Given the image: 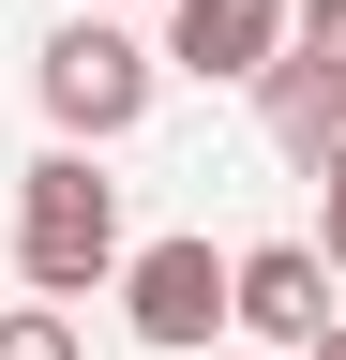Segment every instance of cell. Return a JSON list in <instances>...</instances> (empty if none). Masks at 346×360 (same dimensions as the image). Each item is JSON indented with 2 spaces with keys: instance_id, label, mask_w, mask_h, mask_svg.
Returning <instances> with one entry per match:
<instances>
[{
  "instance_id": "1",
  "label": "cell",
  "mask_w": 346,
  "mask_h": 360,
  "mask_svg": "<svg viewBox=\"0 0 346 360\" xmlns=\"http://www.w3.org/2000/svg\"><path fill=\"white\" fill-rule=\"evenodd\" d=\"M16 285H30V300L121 285V180H106L91 150H46V165L16 180Z\"/></svg>"
},
{
  "instance_id": "2",
  "label": "cell",
  "mask_w": 346,
  "mask_h": 360,
  "mask_svg": "<svg viewBox=\"0 0 346 360\" xmlns=\"http://www.w3.org/2000/svg\"><path fill=\"white\" fill-rule=\"evenodd\" d=\"M30 90H46L61 150H106V135H136V120H151L166 60H151L121 15H61V30H46V60H30Z\"/></svg>"
},
{
  "instance_id": "3",
  "label": "cell",
  "mask_w": 346,
  "mask_h": 360,
  "mask_svg": "<svg viewBox=\"0 0 346 360\" xmlns=\"http://www.w3.org/2000/svg\"><path fill=\"white\" fill-rule=\"evenodd\" d=\"M121 315H136V345L196 360L211 330H226V255L211 240H121Z\"/></svg>"
},
{
  "instance_id": "4",
  "label": "cell",
  "mask_w": 346,
  "mask_h": 360,
  "mask_svg": "<svg viewBox=\"0 0 346 360\" xmlns=\"http://www.w3.org/2000/svg\"><path fill=\"white\" fill-rule=\"evenodd\" d=\"M226 330H256V345H316L331 330V270H316V240H256V255H226Z\"/></svg>"
},
{
  "instance_id": "5",
  "label": "cell",
  "mask_w": 346,
  "mask_h": 360,
  "mask_svg": "<svg viewBox=\"0 0 346 360\" xmlns=\"http://www.w3.org/2000/svg\"><path fill=\"white\" fill-rule=\"evenodd\" d=\"M271 45H286V0H166V45H151V60L196 75V90H256Z\"/></svg>"
},
{
  "instance_id": "6",
  "label": "cell",
  "mask_w": 346,
  "mask_h": 360,
  "mask_svg": "<svg viewBox=\"0 0 346 360\" xmlns=\"http://www.w3.org/2000/svg\"><path fill=\"white\" fill-rule=\"evenodd\" d=\"M256 120H271V150H286V165H316L331 135H346V60L271 45V60H256Z\"/></svg>"
},
{
  "instance_id": "7",
  "label": "cell",
  "mask_w": 346,
  "mask_h": 360,
  "mask_svg": "<svg viewBox=\"0 0 346 360\" xmlns=\"http://www.w3.org/2000/svg\"><path fill=\"white\" fill-rule=\"evenodd\" d=\"M0 360H91L61 300H0Z\"/></svg>"
},
{
  "instance_id": "8",
  "label": "cell",
  "mask_w": 346,
  "mask_h": 360,
  "mask_svg": "<svg viewBox=\"0 0 346 360\" xmlns=\"http://www.w3.org/2000/svg\"><path fill=\"white\" fill-rule=\"evenodd\" d=\"M316 270H346V135L316 150Z\"/></svg>"
},
{
  "instance_id": "9",
  "label": "cell",
  "mask_w": 346,
  "mask_h": 360,
  "mask_svg": "<svg viewBox=\"0 0 346 360\" xmlns=\"http://www.w3.org/2000/svg\"><path fill=\"white\" fill-rule=\"evenodd\" d=\"M301 360H346V315H331V330H316V345H301Z\"/></svg>"
},
{
  "instance_id": "10",
  "label": "cell",
  "mask_w": 346,
  "mask_h": 360,
  "mask_svg": "<svg viewBox=\"0 0 346 360\" xmlns=\"http://www.w3.org/2000/svg\"><path fill=\"white\" fill-rule=\"evenodd\" d=\"M75 15H106V0H75Z\"/></svg>"
}]
</instances>
